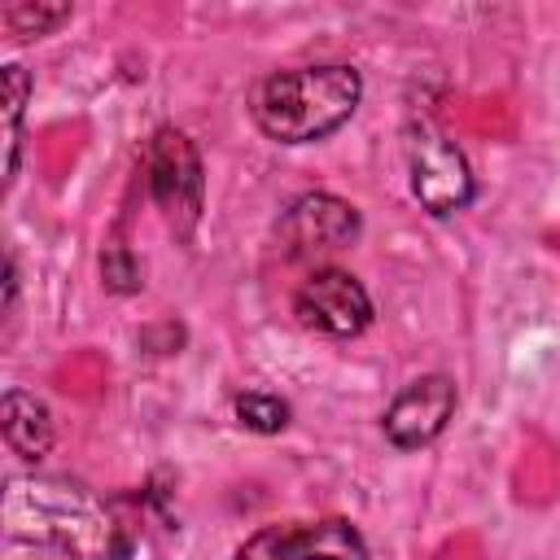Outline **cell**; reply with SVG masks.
I'll list each match as a JSON object with an SVG mask.
<instances>
[{
    "label": "cell",
    "mask_w": 560,
    "mask_h": 560,
    "mask_svg": "<svg viewBox=\"0 0 560 560\" xmlns=\"http://www.w3.org/2000/svg\"><path fill=\"white\" fill-rule=\"evenodd\" d=\"M31 79L22 66H4V184L18 175V153H22V109H26Z\"/></svg>",
    "instance_id": "cell-10"
},
{
    "label": "cell",
    "mask_w": 560,
    "mask_h": 560,
    "mask_svg": "<svg viewBox=\"0 0 560 560\" xmlns=\"http://www.w3.org/2000/svg\"><path fill=\"white\" fill-rule=\"evenodd\" d=\"M236 416H241V424L254 429V433H280V429L289 424V402L276 398V394L249 389V394L236 398Z\"/></svg>",
    "instance_id": "cell-12"
},
{
    "label": "cell",
    "mask_w": 560,
    "mask_h": 560,
    "mask_svg": "<svg viewBox=\"0 0 560 560\" xmlns=\"http://www.w3.org/2000/svg\"><path fill=\"white\" fill-rule=\"evenodd\" d=\"M4 529L18 542L48 547L66 560H127L136 547L131 525L96 490L52 472L9 477Z\"/></svg>",
    "instance_id": "cell-1"
},
{
    "label": "cell",
    "mask_w": 560,
    "mask_h": 560,
    "mask_svg": "<svg viewBox=\"0 0 560 560\" xmlns=\"http://www.w3.org/2000/svg\"><path fill=\"white\" fill-rule=\"evenodd\" d=\"M359 96H363V79L354 66H341V61L293 66V70L267 74L254 88L249 114L280 144H311L332 136L359 109Z\"/></svg>",
    "instance_id": "cell-2"
},
{
    "label": "cell",
    "mask_w": 560,
    "mask_h": 560,
    "mask_svg": "<svg viewBox=\"0 0 560 560\" xmlns=\"http://www.w3.org/2000/svg\"><path fill=\"white\" fill-rule=\"evenodd\" d=\"M144 175H149V192H153L158 210L166 214V223L179 236H188L197 228L201 201H206V175H201L197 144L184 131L162 127L144 149Z\"/></svg>",
    "instance_id": "cell-3"
},
{
    "label": "cell",
    "mask_w": 560,
    "mask_h": 560,
    "mask_svg": "<svg viewBox=\"0 0 560 560\" xmlns=\"http://www.w3.org/2000/svg\"><path fill=\"white\" fill-rule=\"evenodd\" d=\"M232 560H368L363 534L341 521H284L249 534Z\"/></svg>",
    "instance_id": "cell-5"
},
{
    "label": "cell",
    "mask_w": 560,
    "mask_h": 560,
    "mask_svg": "<svg viewBox=\"0 0 560 560\" xmlns=\"http://www.w3.org/2000/svg\"><path fill=\"white\" fill-rule=\"evenodd\" d=\"M359 210L332 192H302L276 223V241L284 258L315 262L359 241Z\"/></svg>",
    "instance_id": "cell-6"
},
{
    "label": "cell",
    "mask_w": 560,
    "mask_h": 560,
    "mask_svg": "<svg viewBox=\"0 0 560 560\" xmlns=\"http://www.w3.org/2000/svg\"><path fill=\"white\" fill-rule=\"evenodd\" d=\"M402 144H407L411 192L429 214H455L472 201V166L451 136H442L429 122H411Z\"/></svg>",
    "instance_id": "cell-4"
},
{
    "label": "cell",
    "mask_w": 560,
    "mask_h": 560,
    "mask_svg": "<svg viewBox=\"0 0 560 560\" xmlns=\"http://www.w3.org/2000/svg\"><path fill=\"white\" fill-rule=\"evenodd\" d=\"M70 18V4H31V0H18V4H4L0 9V26H4V35H13V39H31V35H48V31H57L61 22Z\"/></svg>",
    "instance_id": "cell-11"
},
{
    "label": "cell",
    "mask_w": 560,
    "mask_h": 560,
    "mask_svg": "<svg viewBox=\"0 0 560 560\" xmlns=\"http://www.w3.org/2000/svg\"><path fill=\"white\" fill-rule=\"evenodd\" d=\"M455 416V381L442 376V372H429L420 381H411L381 416L385 424V438L398 446V451H420L429 446L446 420Z\"/></svg>",
    "instance_id": "cell-8"
},
{
    "label": "cell",
    "mask_w": 560,
    "mask_h": 560,
    "mask_svg": "<svg viewBox=\"0 0 560 560\" xmlns=\"http://www.w3.org/2000/svg\"><path fill=\"white\" fill-rule=\"evenodd\" d=\"M293 315L306 328L346 341L372 324V298L359 284V276H350L341 267H315L293 293Z\"/></svg>",
    "instance_id": "cell-7"
},
{
    "label": "cell",
    "mask_w": 560,
    "mask_h": 560,
    "mask_svg": "<svg viewBox=\"0 0 560 560\" xmlns=\"http://www.w3.org/2000/svg\"><path fill=\"white\" fill-rule=\"evenodd\" d=\"M0 433H4V442L18 459H26V464L44 459L52 451V411H48V402L26 394V389H4Z\"/></svg>",
    "instance_id": "cell-9"
},
{
    "label": "cell",
    "mask_w": 560,
    "mask_h": 560,
    "mask_svg": "<svg viewBox=\"0 0 560 560\" xmlns=\"http://www.w3.org/2000/svg\"><path fill=\"white\" fill-rule=\"evenodd\" d=\"M101 271H105V284L109 289H118V293H131V289H140V267H136V258L127 254V245H105V254H101Z\"/></svg>",
    "instance_id": "cell-13"
}]
</instances>
